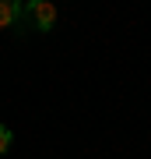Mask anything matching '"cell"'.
<instances>
[{
	"instance_id": "obj_1",
	"label": "cell",
	"mask_w": 151,
	"mask_h": 159,
	"mask_svg": "<svg viewBox=\"0 0 151 159\" xmlns=\"http://www.w3.org/2000/svg\"><path fill=\"white\" fill-rule=\"evenodd\" d=\"M28 14H32V21L39 25V32H49L56 25V7L49 4V0H32V4H28Z\"/></svg>"
},
{
	"instance_id": "obj_2",
	"label": "cell",
	"mask_w": 151,
	"mask_h": 159,
	"mask_svg": "<svg viewBox=\"0 0 151 159\" xmlns=\"http://www.w3.org/2000/svg\"><path fill=\"white\" fill-rule=\"evenodd\" d=\"M21 18V4L18 0H0V29H11Z\"/></svg>"
},
{
	"instance_id": "obj_3",
	"label": "cell",
	"mask_w": 151,
	"mask_h": 159,
	"mask_svg": "<svg viewBox=\"0 0 151 159\" xmlns=\"http://www.w3.org/2000/svg\"><path fill=\"white\" fill-rule=\"evenodd\" d=\"M11 142H14V138H11V131H7L4 124H0V156H4L7 148H11Z\"/></svg>"
}]
</instances>
